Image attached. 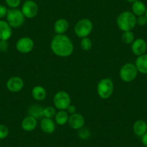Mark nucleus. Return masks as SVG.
<instances>
[{
    "mask_svg": "<svg viewBox=\"0 0 147 147\" xmlns=\"http://www.w3.org/2000/svg\"><path fill=\"white\" fill-rule=\"evenodd\" d=\"M7 147H9V146H7Z\"/></svg>",
    "mask_w": 147,
    "mask_h": 147,
    "instance_id": "c9c22d12",
    "label": "nucleus"
},
{
    "mask_svg": "<svg viewBox=\"0 0 147 147\" xmlns=\"http://www.w3.org/2000/svg\"><path fill=\"white\" fill-rule=\"evenodd\" d=\"M84 118L81 114L74 113L69 116L68 123L69 126L74 130H79L83 128L84 125Z\"/></svg>",
    "mask_w": 147,
    "mask_h": 147,
    "instance_id": "f8f14e48",
    "label": "nucleus"
},
{
    "mask_svg": "<svg viewBox=\"0 0 147 147\" xmlns=\"http://www.w3.org/2000/svg\"><path fill=\"white\" fill-rule=\"evenodd\" d=\"M6 16L8 24L10 25L11 28H20L25 22V16L22 11L16 8L8 9Z\"/></svg>",
    "mask_w": 147,
    "mask_h": 147,
    "instance_id": "20e7f679",
    "label": "nucleus"
},
{
    "mask_svg": "<svg viewBox=\"0 0 147 147\" xmlns=\"http://www.w3.org/2000/svg\"><path fill=\"white\" fill-rule=\"evenodd\" d=\"M12 28L7 22L0 20V40H8L12 37Z\"/></svg>",
    "mask_w": 147,
    "mask_h": 147,
    "instance_id": "ddd939ff",
    "label": "nucleus"
},
{
    "mask_svg": "<svg viewBox=\"0 0 147 147\" xmlns=\"http://www.w3.org/2000/svg\"><path fill=\"white\" fill-rule=\"evenodd\" d=\"M67 112H68V113L71 114H71H74V113H76L75 106L70 105H69L67 108Z\"/></svg>",
    "mask_w": 147,
    "mask_h": 147,
    "instance_id": "2f4dec72",
    "label": "nucleus"
},
{
    "mask_svg": "<svg viewBox=\"0 0 147 147\" xmlns=\"http://www.w3.org/2000/svg\"><path fill=\"white\" fill-rule=\"evenodd\" d=\"M5 2L9 7L12 9H15L20 5L21 0H5Z\"/></svg>",
    "mask_w": 147,
    "mask_h": 147,
    "instance_id": "cd10ccee",
    "label": "nucleus"
},
{
    "mask_svg": "<svg viewBox=\"0 0 147 147\" xmlns=\"http://www.w3.org/2000/svg\"><path fill=\"white\" fill-rule=\"evenodd\" d=\"M7 40H0V51L5 52L7 51L8 49Z\"/></svg>",
    "mask_w": 147,
    "mask_h": 147,
    "instance_id": "c756f323",
    "label": "nucleus"
},
{
    "mask_svg": "<svg viewBox=\"0 0 147 147\" xmlns=\"http://www.w3.org/2000/svg\"><path fill=\"white\" fill-rule=\"evenodd\" d=\"M114 90L113 82L110 78H105L99 82L97 92L102 99H107L112 95Z\"/></svg>",
    "mask_w": 147,
    "mask_h": 147,
    "instance_id": "7ed1b4c3",
    "label": "nucleus"
},
{
    "mask_svg": "<svg viewBox=\"0 0 147 147\" xmlns=\"http://www.w3.org/2000/svg\"><path fill=\"white\" fill-rule=\"evenodd\" d=\"M147 43L144 39L137 38L131 44V51L136 56H139L144 54L146 51Z\"/></svg>",
    "mask_w": 147,
    "mask_h": 147,
    "instance_id": "9b49d317",
    "label": "nucleus"
},
{
    "mask_svg": "<svg viewBox=\"0 0 147 147\" xmlns=\"http://www.w3.org/2000/svg\"><path fill=\"white\" fill-rule=\"evenodd\" d=\"M137 18L133 12L129 11L123 12L117 18V25L121 30L131 31L137 25Z\"/></svg>",
    "mask_w": 147,
    "mask_h": 147,
    "instance_id": "f03ea898",
    "label": "nucleus"
},
{
    "mask_svg": "<svg viewBox=\"0 0 147 147\" xmlns=\"http://www.w3.org/2000/svg\"><path fill=\"white\" fill-rule=\"evenodd\" d=\"M40 128L46 134H52L56 130V124L52 118H44L40 121Z\"/></svg>",
    "mask_w": 147,
    "mask_h": 147,
    "instance_id": "2eb2a0df",
    "label": "nucleus"
},
{
    "mask_svg": "<svg viewBox=\"0 0 147 147\" xmlns=\"http://www.w3.org/2000/svg\"><path fill=\"white\" fill-rule=\"evenodd\" d=\"M123 42L125 44H132L133 42L134 41V34L132 31H125L123 33L122 37Z\"/></svg>",
    "mask_w": 147,
    "mask_h": 147,
    "instance_id": "5701e85b",
    "label": "nucleus"
},
{
    "mask_svg": "<svg viewBox=\"0 0 147 147\" xmlns=\"http://www.w3.org/2000/svg\"><path fill=\"white\" fill-rule=\"evenodd\" d=\"M9 135V129L5 125L0 124V140L5 139Z\"/></svg>",
    "mask_w": 147,
    "mask_h": 147,
    "instance_id": "bb28decb",
    "label": "nucleus"
},
{
    "mask_svg": "<svg viewBox=\"0 0 147 147\" xmlns=\"http://www.w3.org/2000/svg\"><path fill=\"white\" fill-rule=\"evenodd\" d=\"M21 11L25 18L31 19L35 18L38 12V6L32 0H27L22 5Z\"/></svg>",
    "mask_w": 147,
    "mask_h": 147,
    "instance_id": "6e6552de",
    "label": "nucleus"
},
{
    "mask_svg": "<svg viewBox=\"0 0 147 147\" xmlns=\"http://www.w3.org/2000/svg\"><path fill=\"white\" fill-rule=\"evenodd\" d=\"M54 118L56 124L59 125H63L68 123L69 115L66 110H59V112L56 113Z\"/></svg>",
    "mask_w": 147,
    "mask_h": 147,
    "instance_id": "412c9836",
    "label": "nucleus"
},
{
    "mask_svg": "<svg viewBox=\"0 0 147 147\" xmlns=\"http://www.w3.org/2000/svg\"><path fill=\"white\" fill-rule=\"evenodd\" d=\"M51 49L56 56L59 57H67L74 51V44L71 40L66 35H55L51 43Z\"/></svg>",
    "mask_w": 147,
    "mask_h": 147,
    "instance_id": "f257e3e1",
    "label": "nucleus"
},
{
    "mask_svg": "<svg viewBox=\"0 0 147 147\" xmlns=\"http://www.w3.org/2000/svg\"><path fill=\"white\" fill-rule=\"evenodd\" d=\"M131 9H132V12L136 16L139 17L145 15L146 7L144 2L140 1V0H138V1L133 2Z\"/></svg>",
    "mask_w": 147,
    "mask_h": 147,
    "instance_id": "6ab92c4d",
    "label": "nucleus"
},
{
    "mask_svg": "<svg viewBox=\"0 0 147 147\" xmlns=\"http://www.w3.org/2000/svg\"><path fill=\"white\" fill-rule=\"evenodd\" d=\"M133 130L136 136L142 137L147 132V123L144 120H138L134 123Z\"/></svg>",
    "mask_w": 147,
    "mask_h": 147,
    "instance_id": "f3484780",
    "label": "nucleus"
},
{
    "mask_svg": "<svg viewBox=\"0 0 147 147\" xmlns=\"http://www.w3.org/2000/svg\"><path fill=\"white\" fill-rule=\"evenodd\" d=\"M56 114V109L53 107L48 106L43 109V117L47 118H52L55 117Z\"/></svg>",
    "mask_w": 147,
    "mask_h": 147,
    "instance_id": "b1692460",
    "label": "nucleus"
},
{
    "mask_svg": "<svg viewBox=\"0 0 147 147\" xmlns=\"http://www.w3.org/2000/svg\"><path fill=\"white\" fill-rule=\"evenodd\" d=\"M53 104L58 110H67L68 107L71 105L70 96L64 91L58 92L53 97Z\"/></svg>",
    "mask_w": 147,
    "mask_h": 147,
    "instance_id": "0eeeda50",
    "label": "nucleus"
},
{
    "mask_svg": "<svg viewBox=\"0 0 147 147\" xmlns=\"http://www.w3.org/2000/svg\"><path fill=\"white\" fill-rule=\"evenodd\" d=\"M93 29V25L89 19H82L77 22L74 27V32L79 38H86L90 35Z\"/></svg>",
    "mask_w": 147,
    "mask_h": 147,
    "instance_id": "423d86ee",
    "label": "nucleus"
},
{
    "mask_svg": "<svg viewBox=\"0 0 147 147\" xmlns=\"http://www.w3.org/2000/svg\"><path fill=\"white\" fill-rule=\"evenodd\" d=\"M8 9H7V7L4 5H0V19L1 18H3L4 17H5L7 14Z\"/></svg>",
    "mask_w": 147,
    "mask_h": 147,
    "instance_id": "7c9ffc66",
    "label": "nucleus"
},
{
    "mask_svg": "<svg viewBox=\"0 0 147 147\" xmlns=\"http://www.w3.org/2000/svg\"><path fill=\"white\" fill-rule=\"evenodd\" d=\"M34 48V42L30 38L23 37L18 40L16 43V49L20 53H28L32 51Z\"/></svg>",
    "mask_w": 147,
    "mask_h": 147,
    "instance_id": "1a4fd4ad",
    "label": "nucleus"
},
{
    "mask_svg": "<svg viewBox=\"0 0 147 147\" xmlns=\"http://www.w3.org/2000/svg\"><path fill=\"white\" fill-rule=\"evenodd\" d=\"M138 72L135 64H133L131 63H127L121 68L119 75L121 80L123 82H131L136 78Z\"/></svg>",
    "mask_w": 147,
    "mask_h": 147,
    "instance_id": "39448f33",
    "label": "nucleus"
},
{
    "mask_svg": "<svg viewBox=\"0 0 147 147\" xmlns=\"http://www.w3.org/2000/svg\"><path fill=\"white\" fill-rule=\"evenodd\" d=\"M23 87V80L19 77H11L7 82V87L11 92H18L22 90Z\"/></svg>",
    "mask_w": 147,
    "mask_h": 147,
    "instance_id": "9d476101",
    "label": "nucleus"
},
{
    "mask_svg": "<svg viewBox=\"0 0 147 147\" xmlns=\"http://www.w3.org/2000/svg\"><path fill=\"white\" fill-rule=\"evenodd\" d=\"M81 48L82 49L83 51H88L90 49H92V40L89 38L88 37H86V38H83L81 40Z\"/></svg>",
    "mask_w": 147,
    "mask_h": 147,
    "instance_id": "393cba45",
    "label": "nucleus"
},
{
    "mask_svg": "<svg viewBox=\"0 0 147 147\" xmlns=\"http://www.w3.org/2000/svg\"><path fill=\"white\" fill-rule=\"evenodd\" d=\"M32 97L37 101H42L46 97V90L41 86H35L32 90Z\"/></svg>",
    "mask_w": 147,
    "mask_h": 147,
    "instance_id": "aec40b11",
    "label": "nucleus"
},
{
    "mask_svg": "<svg viewBox=\"0 0 147 147\" xmlns=\"http://www.w3.org/2000/svg\"><path fill=\"white\" fill-rule=\"evenodd\" d=\"M37 119L35 118L34 117L28 115V116L25 117L22 121L21 123V127L22 129L27 132H30L32 131L33 130L35 129L37 126Z\"/></svg>",
    "mask_w": 147,
    "mask_h": 147,
    "instance_id": "4468645a",
    "label": "nucleus"
},
{
    "mask_svg": "<svg viewBox=\"0 0 147 147\" xmlns=\"http://www.w3.org/2000/svg\"><path fill=\"white\" fill-rule=\"evenodd\" d=\"M43 107L38 105H31L28 109V114L30 116L34 117L35 118H41L43 116Z\"/></svg>",
    "mask_w": 147,
    "mask_h": 147,
    "instance_id": "4be33fe9",
    "label": "nucleus"
},
{
    "mask_svg": "<svg viewBox=\"0 0 147 147\" xmlns=\"http://www.w3.org/2000/svg\"><path fill=\"white\" fill-rule=\"evenodd\" d=\"M141 142L145 147H147V132L141 137Z\"/></svg>",
    "mask_w": 147,
    "mask_h": 147,
    "instance_id": "473e14b6",
    "label": "nucleus"
},
{
    "mask_svg": "<svg viewBox=\"0 0 147 147\" xmlns=\"http://www.w3.org/2000/svg\"><path fill=\"white\" fill-rule=\"evenodd\" d=\"M69 22L66 20L61 18V19L57 20L55 22L54 25H53V28H54V31L59 35L61 34H63L68 30L69 29Z\"/></svg>",
    "mask_w": 147,
    "mask_h": 147,
    "instance_id": "a211bd4d",
    "label": "nucleus"
},
{
    "mask_svg": "<svg viewBox=\"0 0 147 147\" xmlns=\"http://www.w3.org/2000/svg\"><path fill=\"white\" fill-rule=\"evenodd\" d=\"M136 22L138 25L144 26V25H145L147 23V19L145 15H142V16H139L137 18Z\"/></svg>",
    "mask_w": 147,
    "mask_h": 147,
    "instance_id": "c85d7f7f",
    "label": "nucleus"
},
{
    "mask_svg": "<svg viewBox=\"0 0 147 147\" xmlns=\"http://www.w3.org/2000/svg\"><path fill=\"white\" fill-rule=\"evenodd\" d=\"M127 2H136V1H138V0H126Z\"/></svg>",
    "mask_w": 147,
    "mask_h": 147,
    "instance_id": "72a5a7b5",
    "label": "nucleus"
},
{
    "mask_svg": "<svg viewBox=\"0 0 147 147\" xmlns=\"http://www.w3.org/2000/svg\"><path fill=\"white\" fill-rule=\"evenodd\" d=\"M91 133L90 131L87 128H82L78 130V136L80 137L81 139L87 140L90 137Z\"/></svg>",
    "mask_w": 147,
    "mask_h": 147,
    "instance_id": "a878e982",
    "label": "nucleus"
},
{
    "mask_svg": "<svg viewBox=\"0 0 147 147\" xmlns=\"http://www.w3.org/2000/svg\"><path fill=\"white\" fill-rule=\"evenodd\" d=\"M135 66L138 72L147 74V53L138 56L136 60Z\"/></svg>",
    "mask_w": 147,
    "mask_h": 147,
    "instance_id": "dca6fc26",
    "label": "nucleus"
},
{
    "mask_svg": "<svg viewBox=\"0 0 147 147\" xmlns=\"http://www.w3.org/2000/svg\"><path fill=\"white\" fill-rule=\"evenodd\" d=\"M146 16V18L147 19V7H146V12H145V15H144Z\"/></svg>",
    "mask_w": 147,
    "mask_h": 147,
    "instance_id": "f704fd0d",
    "label": "nucleus"
}]
</instances>
